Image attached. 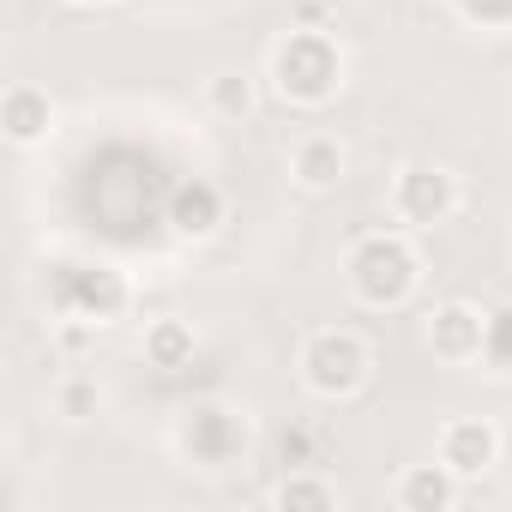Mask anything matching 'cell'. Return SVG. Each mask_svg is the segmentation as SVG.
<instances>
[{
  "label": "cell",
  "mask_w": 512,
  "mask_h": 512,
  "mask_svg": "<svg viewBox=\"0 0 512 512\" xmlns=\"http://www.w3.org/2000/svg\"><path fill=\"white\" fill-rule=\"evenodd\" d=\"M404 284H410L404 247H392V241H368V247L356 253V290H362L368 302H392V296H404Z\"/></svg>",
  "instance_id": "obj_1"
},
{
  "label": "cell",
  "mask_w": 512,
  "mask_h": 512,
  "mask_svg": "<svg viewBox=\"0 0 512 512\" xmlns=\"http://www.w3.org/2000/svg\"><path fill=\"white\" fill-rule=\"evenodd\" d=\"M308 380H314L320 392H350V386L362 380V344L344 338V332L314 338V350H308Z\"/></svg>",
  "instance_id": "obj_2"
},
{
  "label": "cell",
  "mask_w": 512,
  "mask_h": 512,
  "mask_svg": "<svg viewBox=\"0 0 512 512\" xmlns=\"http://www.w3.org/2000/svg\"><path fill=\"white\" fill-rule=\"evenodd\" d=\"M488 458H494V434H488L482 422H458V428H446V470L470 476V470H482Z\"/></svg>",
  "instance_id": "obj_3"
},
{
  "label": "cell",
  "mask_w": 512,
  "mask_h": 512,
  "mask_svg": "<svg viewBox=\"0 0 512 512\" xmlns=\"http://www.w3.org/2000/svg\"><path fill=\"white\" fill-rule=\"evenodd\" d=\"M434 344H440L446 356H470V350H482V314H470V308H446V314L434 320Z\"/></svg>",
  "instance_id": "obj_4"
},
{
  "label": "cell",
  "mask_w": 512,
  "mask_h": 512,
  "mask_svg": "<svg viewBox=\"0 0 512 512\" xmlns=\"http://www.w3.org/2000/svg\"><path fill=\"white\" fill-rule=\"evenodd\" d=\"M398 199H404V211H416V217H440V211H446V181L428 175V169H410Z\"/></svg>",
  "instance_id": "obj_5"
},
{
  "label": "cell",
  "mask_w": 512,
  "mask_h": 512,
  "mask_svg": "<svg viewBox=\"0 0 512 512\" xmlns=\"http://www.w3.org/2000/svg\"><path fill=\"white\" fill-rule=\"evenodd\" d=\"M175 217H181V229H211V217H217V193H211L205 181H199V187H181Z\"/></svg>",
  "instance_id": "obj_6"
},
{
  "label": "cell",
  "mask_w": 512,
  "mask_h": 512,
  "mask_svg": "<svg viewBox=\"0 0 512 512\" xmlns=\"http://www.w3.org/2000/svg\"><path fill=\"white\" fill-rule=\"evenodd\" d=\"M398 500H404V506H446V500H452V482H446L440 470H416Z\"/></svg>",
  "instance_id": "obj_7"
},
{
  "label": "cell",
  "mask_w": 512,
  "mask_h": 512,
  "mask_svg": "<svg viewBox=\"0 0 512 512\" xmlns=\"http://www.w3.org/2000/svg\"><path fill=\"white\" fill-rule=\"evenodd\" d=\"M338 163H344V157H338V145H326V139H320V145H308V151H302V181H308V187H326V181L338 175Z\"/></svg>",
  "instance_id": "obj_8"
},
{
  "label": "cell",
  "mask_w": 512,
  "mask_h": 512,
  "mask_svg": "<svg viewBox=\"0 0 512 512\" xmlns=\"http://www.w3.org/2000/svg\"><path fill=\"white\" fill-rule=\"evenodd\" d=\"M278 506H332V488H320V482H284Z\"/></svg>",
  "instance_id": "obj_9"
},
{
  "label": "cell",
  "mask_w": 512,
  "mask_h": 512,
  "mask_svg": "<svg viewBox=\"0 0 512 512\" xmlns=\"http://www.w3.org/2000/svg\"><path fill=\"white\" fill-rule=\"evenodd\" d=\"M217 97H223L229 109H247V85H241V91H235V85H217Z\"/></svg>",
  "instance_id": "obj_10"
}]
</instances>
